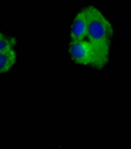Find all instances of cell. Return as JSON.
<instances>
[{
    "instance_id": "obj_5",
    "label": "cell",
    "mask_w": 131,
    "mask_h": 149,
    "mask_svg": "<svg viewBox=\"0 0 131 149\" xmlns=\"http://www.w3.org/2000/svg\"><path fill=\"white\" fill-rule=\"evenodd\" d=\"M16 43H17V41H16L14 37L7 36L0 32V52L7 49H10V48H14Z\"/></svg>"
},
{
    "instance_id": "obj_2",
    "label": "cell",
    "mask_w": 131,
    "mask_h": 149,
    "mask_svg": "<svg viewBox=\"0 0 131 149\" xmlns=\"http://www.w3.org/2000/svg\"><path fill=\"white\" fill-rule=\"evenodd\" d=\"M71 58L76 63L87 66V65H94V55L92 48L90 46L89 42L87 39L71 41L70 48Z\"/></svg>"
},
{
    "instance_id": "obj_1",
    "label": "cell",
    "mask_w": 131,
    "mask_h": 149,
    "mask_svg": "<svg viewBox=\"0 0 131 149\" xmlns=\"http://www.w3.org/2000/svg\"><path fill=\"white\" fill-rule=\"evenodd\" d=\"M87 18V31L85 39L89 42L94 55V67L103 68L108 63L110 55V42L113 27L105 15L94 6L85 8Z\"/></svg>"
},
{
    "instance_id": "obj_3",
    "label": "cell",
    "mask_w": 131,
    "mask_h": 149,
    "mask_svg": "<svg viewBox=\"0 0 131 149\" xmlns=\"http://www.w3.org/2000/svg\"><path fill=\"white\" fill-rule=\"evenodd\" d=\"M87 13H85V8L78 12L71 23V41H78L85 39L87 37Z\"/></svg>"
},
{
    "instance_id": "obj_4",
    "label": "cell",
    "mask_w": 131,
    "mask_h": 149,
    "mask_svg": "<svg viewBox=\"0 0 131 149\" xmlns=\"http://www.w3.org/2000/svg\"><path fill=\"white\" fill-rule=\"evenodd\" d=\"M17 59V52L14 48L0 52V74L7 73L13 68Z\"/></svg>"
}]
</instances>
